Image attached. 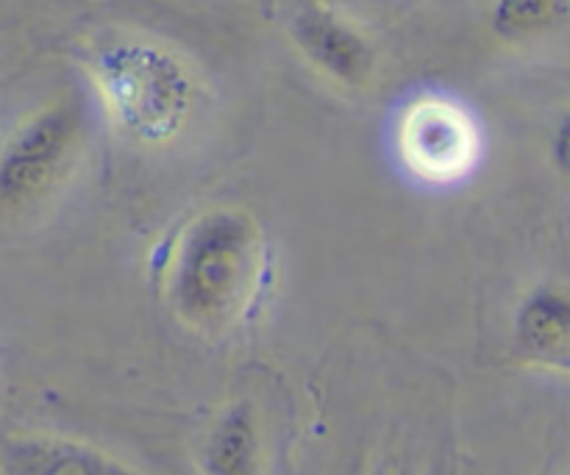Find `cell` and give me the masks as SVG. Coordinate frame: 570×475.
Wrapping results in <instances>:
<instances>
[{"label": "cell", "mask_w": 570, "mask_h": 475, "mask_svg": "<svg viewBox=\"0 0 570 475\" xmlns=\"http://www.w3.org/2000/svg\"><path fill=\"white\" fill-rule=\"evenodd\" d=\"M262 270V228L248 209L209 206L189 217L167 256L165 298L198 331L228 326L254 295Z\"/></svg>", "instance_id": "1"}, {"label": "cell", "mask_w": 570, "mask_h": 475, "mask_svg": "<svg viewBox=\"0 0 570 475\" xmlns=\"http://www.w3.org/2000/svg\"><path fill=\"white\" fill-rule=\"evenodd\" d=\"M89 78L111 126L142 148H165L189 126L198 78L167 44L111 37L89 56Z\"/></svg>", "instance_id": "2"}, {"label": "cell", "mask_w": 570, "mask_h": 475, "mask_svg": "<svg viewBox=\"0 0 570 475\" xmlns=\"http://www.w3.org/2000/svg\"><path fill=\"white\" fill-rule=\"evenodd\" d=\"M87 139L76 98H56L14 128L0 148V215L17 217L42 204L70 176Z\"/></svg>", "instance_id": "3"}, {"label": "cell", "mask_w": 570, "mask_h": 475, "mask_svg": "<svg viewBox=\"0 0 570 475\" xmlns=\"http://www.w3.org/2000/svg\"><path fill=\"white\" fill-rule=\"evenodd\" d=\"M395 156L410 178L426 187H451L476 170L482 131L465 103L449 95H421L395 120Z\"/></svg>", "instance_id": "4"}, {"label": "cell", "mask_w": 570, "mask_h": 475, "mask_svg": "<svg viewBox=\"0 0 570 475\" xmlns=\"http://www.w3.org/2000/svg\"><path fill=\"white\" fill-rule=\"evenodd\" d=\"M287 33L301 59L340 89H365L376 78L379 50L373 39L323 0H304L287 22Z\"/></svg>", "instance_id": "5"}, {"label": "cell", "mask_w": 570, "mask_h": 475, "mask_svg": "<svg viewBox=\"0 0 570 475\" xmlns=\"http://www.w3.org/2000/svg\"><path fill=\"white\" fill-rule=\"evenodd\" d=\"M0 475H142L117 456L59 434H14L0 448Z\"/></svg>", "instance_id": "6"}, {"label": "cell", "mask_w": 570, "mask_h": 475, "mask_svg": "<svg viewBox=\"0 0 570 475\" xmlns=\"http://www.w3.org/2000/svg\"><path fill=\"white\" fill-rule=\"evenodd\" d=\"M265 443L250 400H234L206 428L198 448L200 475H262Z\"/></svg>", "instance_id": "7"}, {"label": "cell", "mask_w": 570, "mask_h": 475, "mask_svg": "<svg viewBox=\"0 0 570 475\" xmlns=\"http://www.w3.org/2000/svg\"><path fill=\"white\" fill-rule=\"evenodd\" d=\"M512 337L529 359H560L570 354V287L538 284L518 304Z\"/></svg>", "instance_id": "8"}, {"label": "cell", "mask_w": 570, "mask_h": 475, "mask_svg": "<svg viewBox=\"0 0 570 475\" xmlns=\"http://www.w3.org/2000/svg\"><path fill=\"white\" fill-rule=\"evenodd\" d=\"M570 0H495L490 9V28L510 44L534 42L566 28Z\"/></svg>", "instance_id": "9"}, {"label": "cell", "mask_w": 570, "mask_h": 475, "mask_svg": "<svg viewBox=\"0 0 570 475\" xmlns=\"http://www.w3.org/2000/svg\"><path fill=\"white\" fill-rule=\"evenodd\" d=\"M551 159H554L557 170L570 181V111L562 117L554 131V139H551Z\"/></svg>", "instance_id": "10"}]
</instances>
